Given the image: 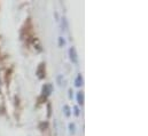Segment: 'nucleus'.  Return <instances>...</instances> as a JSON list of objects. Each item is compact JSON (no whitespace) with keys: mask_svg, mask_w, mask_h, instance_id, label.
I'll return each mask as SVG.
<instances>
[{"mask_svg":"<svg viewBox=\"0 0 148 136\" xmlns=\"http://www.w3.org/2000/svg\"><path fill=\"white\" fill-rule=\"evenodd\" d=\"M69 56H70V60L74 64H78V57H77V52H76L75 47H71L69 49Z\"/></svg>","mask_w":148,"mask_h":136,"instance_id":"nucleus-1","label":"nucleus"},{"mask_svg":"<svg viewBox=\"0 0 148 136\" xmlns=\"http://www.w3.org/2000/svg\"><path fill=\"white\" fill-rule=\"evenodd\" d=\"M51 93H52V85L46 84V85L42 87V96L46 99L47 96H49Z\"/></svg>","mask_w":148,"mask_h":136,"instance_id":"nucleus-2","label":"nucleus"},{"mask_svg":"<svg viewBox=\"0 0 148 136\" xmlns=\"http://www.w3.org/2000/svg\"><path fill=\"white\" fill-rule=\"evenodd\" d=\"M37 74L39 79H42V78L45 77V64H44V63H41V64L38 67Z\"/></svg>","mask_w":148,"mask_h":136,"instance_id":"nucleus-3","label":"nucleus"},{"mask_svg":"<svg viewBox=\"0 0 148 136\" xmlns=\"http://www.w3.org/2000/svg\"><path fill=\"white\" fill-rule=\"evenodd\" d=\"M32 45H34V47H35V49H37V52H41V45H40V41H39V39L37 38H35L34 40H32Z\"/></svg>","mask_w":148,"mask_h":136,"instance_id":"nucleus-4","label":"nucleus"},{"mask_svg":"<svg viewBox=\"0 0 148 136\" xmlns=\"http://www.w3.org/2000/svg\"><path fill=\"white\" fill-rule=\"evenodd\" d=\"M77 102H78L79 105L84 104V94H83V92H78L77 93Z\"/></svg>","mask_w":148,"mask_h":136,"instance_id":"nucleus-5","label":"nucleus"},{"mask_svg":"<svg viewBox=\"0 0 148 136\" xmlns=\"http://www.w3.org/2000/svg\"><path fill=\"white\" fill-rule=\"evenodd\" d=\"M75 84H76V86H77V87L83 86V77H82V74H78V75H77Z\"/></svg>","mask_w":148,"mask_h":136,"instance_id":"nucleus-6","label":"nucleus"},{"mask_svg":"<svg viewBox=\"0 0 148 136\" xmlns=\"http://www.w3.org/2000/svg\"><path fill=\"white\" fill-rule=\"evenodd\" d=\"M64 114H66L67 117L70 116V107H69L68 105H64Z\"/></svg>","mask_w":148,"mask_h":136,"instance_id":"nucleus-7","label":"nucleus"},{"mask_svg":"<svg viewBox=\"0 0 148 136\" xmlns=\"http://www.w3.org/2000/svg\"><path fill=\"white\" fill-rule=\"evenodd\" d=\"M69 129H70V133H71V134H75V132H76V131H75L74 124H69Z\"/></svg>","mask_w":148,"mask_h":136,"instance_id":"nucleus-8","label":"nucleus"},{"mask_svg":"<svg viewBox=\"0 0 148 136\" xmlns=\"http://www.w3.org/2000/svg\"><path fill=\"white\" fill-rule=\"evenodd\" d=\"M63 45H64V40H63V38H61V37H60V38H59V46H60V47H62Z\"/></svg>","mask_w":148,"mask_h":136,"instance_id":"nucleus-9","label":"nucleus"},{"mask_svg":"<svg viewBox=\"0 0 148 136\" xmlns=\"http://www.w3.org/2000/svg\"><path fill=\"white\" fill-rule=\"evenodd\" d=\"M58 81H59V85L62 86V84H63V82H62V75H59V77H58Z\"/></svg>","mask_w":148,"mask_h":136,"instance_id":"nucleus-10","label":"nucleus"},{"mask_svg":"<svg viewBox=\"0 0 148 136\" xmlns=\"http://www.w3.org/2000/svg\"><path fill=\"white\" fill-rule=\"evenodd\" d=\"M75 114H76V116H79V110H78L77 106H75Z\"/></svg>","mask_w":148,"mask_h":136,"instance_id":"nucleus-11","label":"nucleus"},{"mask_svg":"<svg viewBox=\"0 0 148 136\" xmlns=\"http://www.w3.org/2000/svg\"><path fill=\"white\" fill-rule=\"evenodd\" d=\"M69 93H70V94H69V97H70V99H73V90L70 89V90H69Z\"/></svg>","mask_w":148,"mask_h":136,"instance_id":"nucleus-12","label":"nucleus"}]
</instances>
